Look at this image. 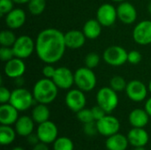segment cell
Listing matches in <instances>:
<instances>
[{
  "instance_id": "2e32d148",
  "label": "cell",
  "mask_w": 151,
  "mask_h": 150,
  "mask_svg": "<svg viewBox=\"0 0 151 150\" xmlns=\"http://www.w3.org/2000/svg\"><path fill=\"white\" fill-rule=\"evenodd\" d=\"M118 19L126 25H131L135 22L137 19V11L134 4L125 1L119 3L117 7Z\"/></svg>"
},
{
  "instance_id": "4316f807",
  "label": "cell",
  "mask_w": 151,
  "mask_h": 150,
  "mask_svg": "<svg viewBox=\"0 0 151 150\" xmlns=\"http://www.w3.org/2000/svg\"><path fill=\"white\" fill-rule=\"evenodd\" d=\"M17 39L16 34L12 29L2 30L0 33V44L4 47H12Z\"/></svg>"
},
{
  "instance_id": "ac0fdd59",
  "label": "cell",
  "mask_w": 151,
  "mask_h": 150,
  "mask_svg": "<svg viewBox=\"0 0 151 150\" xmlns=\"http://www.w3.org/2000/svg\"><path fill=\"white\" fill-rule=\"evenodd\" d=\"M127 139L129 144L134 148L145 147L150 141V135L144 128L133 127L127 133Z\"/></svg>"
},
{
  "instance_id": "9c48e42d",
  "label": "cell",
  "mask_w": 151,
  "mask_h": 150,
  "mask_svg": "<svg viewBox=\"0 0 151 150\" xmlns=\"http://www.w3.org/2000/svg\"><path fill=\"white\" fill-rule=\"evenodd\" d=\"M65 101L67 108L75 113L84 109L87 103L85 92L79 88L69 89L65 95Z\"/></svg>"
},
{
  "instance_id": "484cf974",
  "label": "cell",
  "mask_w": 151,
  "mask_h": 150,
  "mask_svg": "<svg viewBox=\"0 0 151 150\" xmlns=\"http://www.w3.org/2000/svg\"><path fill=\"white\" fill-rule=\"evenodd\" d=\"M16 131L12 127V126L1 125L0 126V143L3 146L12 144L16 138Z\"/></svg>"
},
{
  "instance_id": "52a82bcc",
  "label": "cell",
  "mask_w": 151,
  "mask_h": 150,
  "mask_svg": "<svg viewBox=\"0 0 151 150\" xmlns=\"http://www.w3.org/2000/svg\"><path fill=\"white\" fill-rule=\"evenodd\" d=\"M12 48L16 57L26 59L29 57L35 50V42L30 36L23 34L17 37Z\"/></svg>"
},
{
  "instance_id": "7c38bea8",
  "label": "cell",
  "mask_w": 151,
  "mask_h": 150,
  "mask_svg": "<svg viewBox=\"0 0 151 150\" xmlns=\"http://www.w3.org/2000/svg\"><path fill=\"white\" fill-rule=\"evenodd\" d=\"M98 133L103 136L110 137L115 133H118L120 129L119 120L111 115H106L100 120L96 121Z\"/></svg>"
},
{
  "instance_id": "60d3db41",
  "label": "cell",
  "mask_w": 151,
  "mask_h": 150,
  "mask_svg": "<svg viewBox=\"0 0 151 150\" xmlns=\"http://www.w3.org/2000/svg\"><path fill=\"white\" fill-rule=\"evenodd\" d=\"M32 150H50V149L48 147V144L40 141L37 144H35V146H33Z\"/></svg>"
},
{
  "instance_id": "b9f144b4",
  "label": "cell",
  "mask_w": 151,
  "mask_h": 150,
  "mask_svg": "<svg viewBox=\"0 0 151 150\" xmlns=\"http://www.w3.org/2000/svg\"><path fill=\"white\" fill-rule=\"evenodd\" d=\"M144 109L145 111L148 112V114L150 115V117H151V97H150L146 103H145V105H144Z\"/></svg>"
},
{
  "instance_id": "ffe728a7",
  "label": "cell",
  "mask_w": 151,
  "mask_h": 150,
  "mask_svg": "<svg viewBox=\"0 0 151 150\" xmlns=\"http://www.w3.org/2000/svg\"><path fill=\"white\" fill-rule=\"evenodd\" d=\"M86 36L84 33L77 29H73L65 34V42L67 48L72 50H77L81 48L86 42Z\"/></svg>"
},
{
  "instance_id": "9a60e30c",
  "label": "cell",
  "mask_w": 151,
  "mask_h": 150,
  "mask_svg": "<svg viewBox=\"0 0 151 150\" xmlns=\"http://www.w3.org/2000/svg\"><path fill=\"white\" fill-rule=\"evenodd\" d=\"M26 72V65L24 59L14 57L12 59L5 62L4 66V72L5 76L10 79L21 78Z\"/></svg>"
},
{
  "instance_id": "8fae6325",
  "label": "cell",
  "mask_w": 151,
  "mask_h": 150,
  "mask_svg": "<svg viewBox=\"0 0 151 150\" xmlns=\"http://www.w3.org/2000/svg\"><path fill=\"white\" fill-rule=\"evenodd\" d=\"M96 19L100 22L103 27H111L115 24L118 19L117 8L109 3L103 4L96 11Z\"/></svg>"
},
{
  "instance_id": "603a6c76",
  "label": "cell",
  "mask_w": 151,
  "mask_h": 150,
  "mask_svg": "<svg viewBox=\"0 0 151 150\" xmlns=\"http://www.w3.org/2000/svg\"><path fill=\"white\" fill-rule=\"evenodd\" d=\"M128 144L129 141L127 136L119 133L107 137L105 141V147L108 150H127Z\"/></svg>"
},
{
  "instance_id": "3957f363",
  "label": "cell",
  "mask_w": 151,
  "mask_h": 150,
  "mask_svg": "<svg viewBox=\"0 0 151 150\" xmlns=\"http://www.w3.org/2000/svg\"><path fill=\"white\" fill-rule=\"evenodd\" d=\"M96 83L97 79L93 69L84 66L78 68L74 72V84L77 86V88L83 92L92 91L96 88Z\"/></svg>"
},
{
  "instance_id": "836d02e7",
  "label": "cell",
  "mask_w": 151,
  "mask_h": 150,
  "mask_svg": "<svg viewBox=\"0 0 151 150\" xmlns=\"http://www.w3.org/2000/svg\"><path fill=\"white\" fill-rule=\"evenodd\" d=\"M83 132L88 136H95L98 133L96 121H92L89 123L83 124Z\"/></svg>"
},
{
  "instance_id": "ab89813d",
  "label": "cell",
  "mask_w": 151,
  "mask_h": 150,
  "mask_svg": "<svg viewBox=\"0 0 151 150\" xmlns=\"http://www.w3.org/2000/svg\"><path fill=\"white\" fill-rule=\"evenodd\" d=\"M27 142H28L29 144H31L32 146H35V144H37L38 142H40L37 134H34V133H31L30 135H28V136L27 137Z\"/></svg>"
},
{
  "instance_id": "83f0119b",
  "label": "cell",
  "mask_w": 151,
  "mask_h": 150,
  "mask_svg": "<svg viewBox=\"0 0 151 150\" xmlns=\"http://www.w3.org/2000/svg\"><path fill=\"white\" fill-rule=\"evenodd\" d=\"M27 8L32 15H41L46 8L45 0H30L27 3Z\"/></svg>"
},
{
  "instance_id": "1f68e13d",
  "label": "cell",
  "mask_w": 151,
  "mask_h": 150,
  "mask_svg": "<svg viewBox=\"0 0 151 150\" xmlns=\"http://www.w3.org/2000/svg\"><path fill=\"white\" fill-rule=\"evenodd\" d=\"M76 114H77V118L82 124H86V123H89V122L95 121L91 109L84 108V109L81 110L80 111H78Z\"/></svg>"
},
{
  "instance_id": "7a4b0ae2",
  "label": "cell",
  "mask_w": 151,
  "mask_h": 150,
  "mask_svg": "<svg viewBox=\"0 0 151 150\" xmlns=\"http://www.w3.org/2000/svg\"><path fill=\"white\" fill-rule=\"evenodd\" d=\"M32 93L37 103L48 105L56 100L58 94V88L52 79L43 78L35 83Z\"/></svg>"
},
{
  "instance_id": "8d00e7d4",
  "label": "cell",
  "mask_w": 151,
  "mask_h": 150,
  "mask_svg": "<svg viewBox=\"0 0 151 150\" xmlns=\"http://www.w3.org/2000/svg\"><path fill=\"white\" fill-rule=\"evenodd\" d=\"M11 95H12V91H10L7 88L1 86V88H0V103H1V104L9 103L10 99H11Z\"/></svg>"
},
{
  "instance_id": "c3c4849f",
  "label": "cell",
  "mask_w": 151,
  "mask_h": 150,
  "mask_svg": "<svg viewBox=\"0 0 151 150\" xmlns=\"http://www.w3.org/2000/svg\"><path fill=\"white\" fill-rule=\"evenodd\" d=\"M112 1H114V2H116V3H122V2H125V1H127V0H112Z\"/></svg>"
},
{
  "instance_id": "d590c367",
  "label": "cell",
  "mask_w": 151,
  "mask_h": 150,
  "mask_svg": "<svg viewBox=\"0 0 151 150\" xmlns=\"http://www.w3.org/2000/svg\"><path fill=\"white\" fill-rule=\"evenodd\" d=\"M142 59V55L138 50H130L127 54V62L132 65H138Z\"/></svg>"
},
{
  "instance_id": "7402d4cb",
  "label": "cell",
  "mask_w": 151,
  "mask_h": 150,
  "mask_svg": "<svg viewBox=\"0 0 151 150\" xmlns=\"http://www.w3.org/2000/svg\"><path fill=\"white\" fill-rule=\"evenodd\" d=\"M128 120L133 127L144 128L150 121V115L145 111V109L137 108L129 113Z\"/></svg>"
},
{
  "instance_id": "f35d334b",
  "label": "cell",
  "mask_w": 151,
  "mask_h": 150,
  "mask_svg": "<svg viewBox=\"0 0 151 150\" xmlns=\"http://www.w3.org/2000/svg\"><path fill=\"white\" fill-rule=\"evenodd\" d=\"M55 72H56V68L50 64H46V65H44L42 70L43 77L47 79H52L55 74Z\"/></svg>"
},
{
  "instance_id": "44dd1931",
  "label": "cell",
  "mask_w": 151,
  "mask_h": 150,
  "mask_svg": "<svg viewBox=\"0 0 151 150\" xmlns=\"http://www.w3.org/2000/svg\"><path fill=\"white\" fill-rule=\"evenodd\" d=\"M35 121L32 117L24 115L19 117L18 120L14 124V129L18 135L22 137H27L33 133L35 129Z\"/></svg>"
},
{
  "instance_id": "7bdbcfd3",
  "label": "cell",
  "mask_w": 151,
  "mask_h": 150,
  "mask_svg": "<svg viewBox=\"0 0 151 150\" xmlns=\"http://www.w3.org/2000/svg\"><path fill=\"white\" fill-rule=\"evenodd\" d=\"M12 1L18 4H27L30 0H12Z\"/></svg>"
},
{
  "instance_id": "cb8c5ba5",
  "label": "cell",
  "mask_w": 151,
  "mask_h": 150,
  "mask_svg": "<svg viewBox=\"0 0 151 150\" xmlns=\"http://www.w3.org/2000/svg\"><path fill=\"white\" fill-rule=\"evenodd\" d=\"M102 25L96 19H90L85 22L82 27V32L84 33L87 39L95 40L98 38L102 33Z\"/></svg>"
},
{
  "instance_id": "d6986e66",
  "label": "cell",
  "mask_w": 151,
  "mask_h": 150,
  "mask_svg": "<svg viewBox=\"0 0 151 150\" xmlns=\"http://www.w3.org/2000/svg\"><path fill=\"white\" fill-rule=\"evenodd\" d=\"M19 118V111L10 103L0 106V123L4 126H12Z\"/></svg>"
},
{
  "instance_id": "4dcf8cb0",
  "label": "cell",
  "mask_w": 151,
  "mask_h": 150,
  "mask_svg": "<svg viewBox=\"0 0 151 150\" xmlns=\"http://www.w3.org/2000/svg\"><path fill=\"white\" fill-rule=\"evenodd\" d=\"M84 63H85V66L90 69H94L100 63V56L96 52H90L85 57Z\"/></svg>"
},
{
  "instance_id": "bcb514c9",
  "label": "cell",
  "mask_w": 151,
  "mask_h": 150,
  "mask_svg": "<svg viewBox=\"0 0 151 150\" xmlns=\"http://www.w3.org/2000/svg\"><path fill=\"white\" fill-rule=\"evenodd\" d=\"M134 150H146L144 147H137V148H134Z\"/></svg>"
},
{
  "instance_id": "e0dca14e",
  "label": "cell",
  "mask_w": 151,
  "mask_h": 150,
  "mask_svg": "<svg viewBox=\"0 0 151 150\" xmlns=\"http://www.w3.org/2000/svg\"><path fill=\"white\" fill-rule=\"evenodd\" d=\"M27 19L26 12L23 9L14 8L4 17V21L6 26L12 29H19L25 24Z\"/></svg>"
},
{
  "instance_id": "7dc6e473",
  "label": "cell",
  "mask_w": 151,
  "mask_h": 150,
  "mask_svg": "<svg viewBox=\"0 0 151 150\" xmlns=\"http://www.w3.org/2000/svg\"><path fill=\"white\" fill-rule=\"evenodd\" d=\"M149 91L150 92V94H151V79H150V82H149Z\"/></svg>"
},
{
  "instance_id": "74e56055",
  "label": "cell",
  "mask_w": 151,
  "mask_h": 150,
  "mask_svg": "<svg viewBox=\"0 0 151 150\" xmlns=\"http://www.w3.org/2000/svg\"><path fill=\"white\" fill-rule=\"evenodd\" d=\"M91 111H92V113H93V117H94L95 121H98V120H100L101 118H103L104 116L107 115L106 111H105L101 106H99L98 104L96 105V106H94V107L91 109Z\"/></svg>"
},
{
  "instance_id": "ee69618b",
  "label": "cell",
  "mask_w": 151,
  "mask_h": 150,
  "mask_svg": "<svg viewBox=\"0 0 151 150\" xmlns=\"http://www.w3.org/2000/svg\"><path fill=\"white\" fill-rule=\"evenodd\" d=\"M12 150H25L23 148H21V147H15V148H13V149H12Z\"/></svg>"
},
{
  "instance_id": "8992f818",
  "label": "cell",
  "mask_w": 151,
  "mask_h": 150,
  "mask_svg": "<svg viewBox=\"0 0 151 150\" xmlns=\"http://www.w3.org/2000/svg\"><path fill=\"white\" fill-rule=\"evenodd\" d=\"M127 54L128 52L123 47L113 45L105 49L103 53V59L107 65L119 67L127 62Z\"/></svg>"
},
{
  "instance_id": "f546056e",
  "label": "cell",
  "mask_w": 151,
  "mask_h": 150,
  "mask_svg": "<svg viewBox=\"0 0 151 150\" xmlns=\"http://www.w3.org/2000/svg\"><path fill=\"white\" fill-rule=\"evenodd\" d=\"M127 85V83L122 76H114L110 80V87L116 92H121L126 90Z\"/></svg>"
},
{
  "instance_id": "277c9868",
  "label": "cell",
  "mask_w": 151,
  "mask_h": 150,
  "mask_svg": "<svg viewBox=\"0 0 151 150\" xmlns=\"http://www.w3.org/2000/svg\"><path fill=\"white\" fill-rule=\"evenodd\" d=\"M9 103L19 111H26L30 109L36 102L32 92L24 88H17L12 91Z\"/></svg>"
},
{
  "instance_id": "30bf717a",
  "label": "cell",
  "mask_w": 151,
  "mask_h": 150,
  "mask_svg": "<svg viewBox=\"0 0 151 150\" xmlns=\"http://www.w3.org/2000/svg\"><path fill=\"white\" fill-rule=\"evenodd\" d=\"M149 88L139 80H133L129 81L126 88V94L127 97L135 103L144 101L148 95Z\"/></svg>"
},
{
  "instance_id": "f1b7e54d",
  "label": "cell",
  "mask_w": 151,
  "mask_h": 150,
  "mask_svg": "<svg viewBox=\"0 0 151 150\" xmlns=\"http://www.w3.org/2000/svg\"><path fill=\"white\" fill-rule=\"evenodd\" d=\"M74 145L68 137H58L53 142V150H73Z\"/></svg>"
},
{
  "instance_id": "f6af8a7d",
  "label": "cell",
  "mask_w": 151,
  "mask_h": 150,
  "mask_svg": "<svg viewBox=\"0 0 151 150\" xmlns=\"http://www.w3.org/2000/svg\"><path fill=\"white\" fill-rule=\"evenodd\" d=\"M148 11H149V12L151 14V1L149 3V4H148Z\"/></svg>"
},
{
  "instance_id": "d6a6232c",
  "label": "cell",
  "mask_w": 151,
  "mask_h": 150,
  "mask_svg": "<svg viewBox=\"0 0 151 150\" xmlns=\"http://www.w3.org/2000/svg\"><path fill=\"white\" fill-rule=\"evenodd\" d=\"M14 52L12 47L1 46L0 48V59L3 62H7L14 57Z\"/></svg>"
},
{
  "instance_id": "5bb4252c",
  "label": "cell",
  "mask_w": 151,
  "mask_h": 150,
  "mask_svg": "<svg viewBox=\"0 0 151 150\" xmlns=\"http://www.w3.org/2000/svg\"><path fill=\"white\" fill-rule=\"evenodd\" d=\"M52 80L58 88L65 90L70 89L74 84V72L65 66L58 67L56 68Z\"/></svg>"
},
{
  "instance_id": "5b68a950",
  "label": "cell",
  "mask_w": 151,
  "mask_h": 150,
  "mask_svg": "<svg viewBox=\"0 0 151 150\" xmlns=\"http://www.w3.org/2000/svg\"><path fill=\"white\" fill-rule=\"evenodd\" d=\"M96 103L101 106L107 114L111 113L119 105L118 92L113 90L111 87H104L96 93Z\"/></svg>"
},
{
  "instance_id": "6da1fadb",
  "label": "cell",
  "mask_w": 151,
  "mask_h": 150,
  "mask_svg": "<svg viewBox=\"0 0 151 150\" xmlns=\"http://www.w3.org/2000/svg\"><path fill=\"white\" fill-rule=\"evenodd\" d=\"M66 48L65 34L57 28L42 30L35 40L36 55L45 64L58 63L64 57Z\"/></svg>"
},
{
  "instance_id": "ba28073f",
  "label": "cell",
  "mask_w": 151,
  "mask_h": 150,
  "mask_svg": "<svg viewBox=\"0 0 151 150\" xmlns=\"http://www.w3.org/2000/svg\"><path fill=\"white\" fill-rule=\"evenodd\" d=\"M36 134L41 142L50 144L58 139V129L54 122L48 120L38 125L36 129Z\"/></svg>"
},
{
  "instance_id": "e575fe53",
  "label": "cell",
  "mask_w": 151,
  "mask_h": 150,
  "mask_svg": "<svg viewBox=\"0 0 151 150\" xmlns=\"http://www.w3.org/2000/svg\"><path fill=\"white\" fill-rule=\"evenodd\" d=\"M14 2L12 0H0V13L5 16L12 9H14Z\"/></svg>"
},
{
  "instance_id": "4fadbf2b",
  "label": "cell",
  "mask_w": 151,
  "mask_h": 150,
  "mask_svg": "<svg viewBox=\"0 0 151 150\" xmlns=\"http://www.w3.org/2000/svg\"><path fill=\"white\" fill-rule=\"evenodd\" d=\"M133 39L139 45L151 44V20H142L133 30Z\"/></svg>"
},
{
  "instance_id": "d4e9b609",
  "label": "cell",
  "mask_w": 151,
  "mask_h": 150,
  "mask_svg": "<svg viewBox=\"0 0 151 150\" xmlns=\"http://www.w3.org/2000/svg\"><path fill=\"white\" fill-rule=\"evenodd\" d=\"M50 109L48 108L47 104H43V103L35 104L31 113L32 118L38 125L45 121H48L50 119Z\"/></svg>"
}]
</instances>
